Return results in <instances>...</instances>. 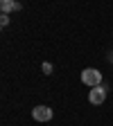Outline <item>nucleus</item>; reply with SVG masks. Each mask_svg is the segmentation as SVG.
I'll list each match as a JSON object with an SVG mask.
<instances>
[{
    "mask_svg": "<svg viewBox=\"0 0 113 126\" xmlns=\"http://www.w3.org/2000/svg\"><path fill=\"white\" fill-rule=\"evenodd\" d=\"M82 83L88 86V88L102 86V72L97 68H86V70H82Z\"/></svg>",
    "mask_w": 113,
    "mask_h": 126,
    "instance_id": "1",
    "label": "nucleus"
},
{
    "mask_svg": "<svg viewBox=\"0 0 113 126\" xmlns=\"http://www.w3.org/2000/svg\"><path fill=\"white\" fill-rule=\"evenodd\" d=\"M52 108L50 106H43V104H39V106H34L32 108V117H34L36 122H50L52 119Z\"/></svg>",
    "mask_w": 113,
    "mask_h": 126,
    "instance_id": "2",
    "label": "nucleus"
},
{
    "mask_svg": "<svg viewBox=\"0 0 113 126\" xmlns=\"http://www.w3.org/2000/svg\"><path fill=\"white\" fill-rule=\"evenodd\" d=\"M104 99H106V88H104V86H95V88H90V92H88V101H90L93 106H102Z\"/></svg>",
    "mask_w": 113,
    "mask_h": 126,
    "instance_id": "3",
    "label": "nucleus"
},
{
    "mask_svg": "<svg viewBox=\"0 0 113 126\" xmlns=\"http://www.w3.org/2000/svg\"><path fill=\"white\" fill-rule=\"evenodd\" d=\"M0 11H2V14L21 11V2H16V0H0Z\"/></svg>",
    "mask_w": 113,
    "mask_h": 126,
    "instance_id": "4",
    "label": "nucleus"
},
{
    "mask_svg": "<svg viewBox=\"0 0 113 126\" xmlns=\"http://www.w3.org/2000/svg\"><path fill=\"white\" fill-rule=\"evenodd\" d=\"M41 70H43L45 74H52V63H50V61H43V65H41Z\"/></svg>",
    "mask_w": 113,
    "mask_h": 126,
    "instance_id": "5",
    "label": "nucleus"
},
{
    "mask_svg": "<svg viewBox=\"0 0 113 126\" xmlns=\"http://www.w3.org/2000/svg\"><path fill=\"white\" fill-rule=\"evenodd\" d=\"M9 25V14H0V27Z\"/></svg>",
    "mask_w": 113,
    "mask_h": 126,
    "instance_id": "6",
    "label": "nucleus"
},
{
    "mask_svg": "<svg viewBox=\"0 0 113 126\" xmlns=\"http://www.w3.org/2000/svg\"><path fill=\"white\" fill-rule=\"evenodd\" d=\"M0 29H2V27H0Z\"/></svg>",
    "mask_w": 113,
    "mask_h": 126,
    "instance_id": "7",
    "label": "nucleus"
},
{
    "mask_svg": "<svg viewBox=\"0 0 113 126\" xmlns=\"http://www.w3.org/2000/svg\"><path fill=\"white\" fill-rule=\"evenodd\" d=\"M0 14H2V11H0Z\"/></svg>",
    "mask_w": 113,
    "mask_h": 126,
    "instance_id": "8",
    "label": "nucleus"
}]
</instances>
